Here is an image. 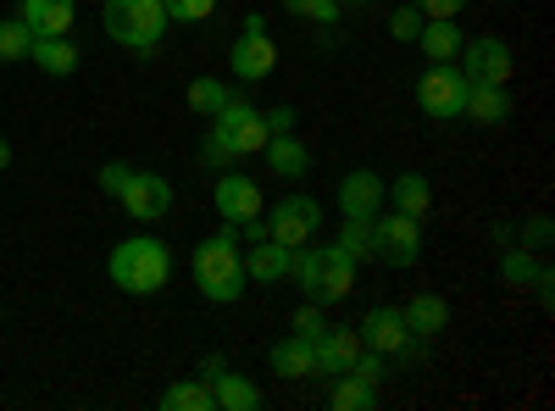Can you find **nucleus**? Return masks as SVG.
<instances>
[{"label":"nucleus","instance_id":"1","mask_svg":"<svg viewBox=\"0 0 555 411\" xmlns=\"http://www.w3.org/2000/svg\"><path fill=\"white\" fill-rule=\"evenodd\" d=\"M195 284L217 306H234L245 295L250 279H245V256H240V228L234 222H222L211 240L195 245Z\"/></svg>","mask_w":555,"mask_h":411},{"label":"nucleus","instance_id":"2","mask_svg":"<svg viewBox=\"0 0 555 411\" xmlns=\"http://www.w3.org/2000/svg\"><path fill=\"white\" fill-rule=\"evenodd\" d=\"M289 279H300V295L317 306H334L356 290V261L339 245H300L289 256Z\"/></svg>","mask_w":555,"mask_h":411},{"label":"nucleus","instance_id":"3","mask_svg":"<svg viewBox=\"0 0 555 411\" xmlns=\"http://www.w3.org/2000/svg\"><path fill=\"white\" fill-rule=\"evenodd\" d=\"M106 272H112V284L122 295H156L172 279V251L162 240H151V234H133V240H122L112 251Z\"/></svg>","mask_w":555,"mask_h":411},{"label":"nucleus","instance_id":"4","mask_svg":"<svg viewBox=\"0 0 555 411\" xmlns=\"http://www.w3.org/2000/svg\"><path fill=\"white\" fill-rule=\"evenodd\" d=\"M101 23H106V34L122 44V51L151 56L162 44V34H167V7L162 0H106Z\"/></svg>","mask_w":555,"mask_h":411},{"label":"nucleus","instance_id":"5","mask_svg":"<svg viewBox=\"0 0 555 411\" xmlns=\"http://www.w3.org/2000/svg\"><path fill=\"white\" fill-rule=\"evenodd\" d=\"M366 234H373V261H384V267H416L423 261V217H405V211L384 206L366 222Z\"/></svg>","mask_w":555,"mask_h":411},{"label":"nucleus","instance_id":"6","mask_svg":"<svg viewBox=\"0 0 555 411\" xmlns=\"http://www.w3.org/2000/svg\"><path fill=\"white\" fill-rule=\"evenodd\" d=\"M467 73H461L455 62H434L423 78H416V106H423L434 123H455L461 106H467Z\"/></svg>","mask_w":555,"mask_h":411},{"label":"nucleus","instance_id":"7","mask_svg":"<svg viewBox=\"0 0 555 411\" xmlns=\"http://www.w3.org/2000/svg\"><path fill=\"white\" fill-rule=\"evenodd\" d=\"M356 329H361V345H366V350H378V356H389V361H411L416 345H423V339L405 329V311H400V306H373Z\"/></svg>","mask_w":555,"mask_h":411},{"label":"nucleus","instance_id":"8","mask_svg":"<svg viewBox=\"0 0 555 411\" xmlns=\"http://www.w3.org/2000/svg\"><path fill=\"white\" fill-rule=\"evenodd\" d=\"M211 133H217V140L234 151V156H261L267 140H272V133H267V117H261L250 101H228V106L211 117Z\"/></svg>","mask_w":555,"mask_h":411},{"label":"nucleus","instance_id":"9","mask_svg":"<svg viewBox=\"0 0 555 411\" xmlns=\"http://www.w3.org/2000/svg\"><path fill=\"white\" fill-rule=\"evenodd\" d=\"M317 228H322V206L311 195H284V201L272 206V217H267V240L300 251V245L317 240Z\"/></svg>","mask_w":555,"mask_h":411},{"label":"nucleus","instance_id":"10","mask_svg":"<svg viewBox=\"0 0 555 411\" xmlns=\"http://www.w3.org/2000/svg\"><path fill=\"white\" fill-rule=\"evenodd\" d=\"M461 73H467V84H512L517 56L500 34H478V39L461 44Z\"/></svg>","mask_w":555,"mask_h":411},{"label":"nucleus","instance_id":"11","mask_svg":"<svg viewBox=\"0 0 555 411\" xmlns=\"http://www.w3.org/2000/svg\"><path fill=\"white\" fill-rule=\"evenodd\" d=\"M384 211V178L373 167H350L339 178V217L345 222H373Z\"/></svg>","mask_w":555,"mask_h":411},{"label":"nucleus","instance_id":"12","mask_svg":"<svg viewBox=\"0 0 555 411\" xmlns=\"http://www.w3.org/2000/svg\"><path fill=\"white\" fill-rule=\"evenodd\" d=\"M117 201H122V211H128L133 222H162V217L172 211V184H167L162 172H133Z\"/></svg>","mask_w":555,"mask_h":411},{"label":"nucleus","instance_id":"13","mask_svg":"<svg viewBox=\"0 0 555 411\" xmlns=\"http://www.w3.org/2000/svg\"><path fill=\"white\" fill-rule=\"evenodd\" d=\"M228 73L245 78V84H261L278 73V44L272 34H240L234 44H228Z\"/></svg>","mask_w":555,"mask_h":411},{"label":"nucleus","instance_id":"14","mask_svg":"<svg viewBox=\"0 0 555 411\" xmlns=\"http://www.w3.org/2000/svg\"><path fill=\"white\" fill-rule=\"evenodd\" d=\"M211 206L222 211V222H250V217H261V190H256V178H245V172H222L217 184H211Z\"/></svg>","mask_w":555,"mask_h":411},{"label":"nucleus","instance_id":"15","mask_svg":"<svg viewBox=\"0 0 555 411\" xmlns=\"http://www.w3.org/2000/svg\"><path fill=\"white\" fill-rule=\"evenodd\" d=\"M311 350H317V378H339L356 368V356L366 345H361V329H322L311 339Z\"/></svg>","mask_w":555,"mask_h":411},{"label":"nucleus","instance_id":"16","mask_svg":"<svg viewBox=\"0 0 555 411\" xmlns=\"http://www.w3.org/2000/svg\"><path fill=\"white\" fill-rule=\"evenodd\" d=\"M34 39H56V34H73L78 23V0H23V12H17Z\"/></svg>","mask_w":555,"mask_h":411},{"label":"nucleus","instance_id":"17","mask_svg":"<svg viewBox=\"0 0 555 411\" xmlns=\"http://www.w3.org/2000/svg\"><path fill=\"white\" fill-rule=\"evenodd\" d=\"M512 89L505 84H473L467 89V106H461V117H473L478 128H500L505 117H512Z\"/></svg>","mask_w":555,"mask_h":411},{"label":"nucleus","instance_id":"18","mask_svg":"<svg viewBox=\"0 0 555 411\" xmlns=\"http://www.w3.org/2000/svg\"><path fill=\"white\" fill-rule=\"evenodd\" d=\"M267 368L278 373V378H317V350H311V339H300V334H289V339H278L272 350H267Z\"/></svg>","mask_w":555,"mask_h":411},{"label":"nucleus","instance_id":"19","mask_svg":"<svg viewBox=\"0 0 555 411\" xmlns=\"http://www.w3.org/2000/svg\"><path fill=\"white\" fill-rule=\"evenodd\" d=\"M289 245H278V240H250L245 251V279L250 284H278V279H289Z\"/></svg>","mask_w":555,"mask_h":411},{"label":"nucleus","instance_id":"20","mask_svg":"<svg viewBox=\"0 0 555 411\" xmlns=\"http://www.w3.org/2000/svg\"><path fill=\"white\" fill-rule=\"evenodd\" d=\"M384 206H395L405 217H428L434 211V184L423 172H400L395 184H384Z\"/></svg>","mask_w":555,"mask_h":411},{"label":"nucleus","instance_id":"21","mask_svg":"<svg viewBox=\"0 0 555 411\" xmlns=\"http://www.w3.org/2000/svg\"><path fill=\"white\" fill-rule=\"evenodd\" d=\"M400 311H405V329H411L416 339H434V334L450 329V300H444V295H411Z\"/></svg>","mask_w":555,"mask_h":411},{"label":"nucleus","instance_id":"22","mask_svg":"<svg viewBox=\"0 0 555 411\" xmlns=\"http://www.w3.org/2000/svg\"><path fill=\"white\" fill-rule=\"evenodd\" d=\"M211 400H217V411H261V389L245 373H228V368L211 373Z\"/></svg>","mask_w":555,"mask_h":411},{"label":"nucleus","instance_id":"23","mask_svg":"<svg viewBox=\"0 0 555 411\" xmlns=\"http://www.w3.org/2000/svg\"><path fill=\"white\" fill-rule=\"evenodd\" d=\"M416 44H423L428 62H455L461 44H467V34L455 28V17H423V34H416Z\"/></svg>","mask_w":555,"mask_h":411},{"label":"nucleus","instance_id":"24","mask_svg":"<svg viewBox=\"0 0 555 411\" xmlns=\"http://www.w3.org/2000/svg\"><path fill=\"white\" fill-rule=\"evenodd\" d=\"M267 167L278 172V178H289V184H295V178H306L311 172V151L295 140V133H272V140H267Z\"/></svg>","mask_w":555,"mask_h":411},{"label":"nucleus","instance_id":"25","mask_svg":"<svg viewBox=\"0 0 555 411\" xmlns=\"http://www.w3.org/2000/svg\"><path fill=\"white\" fill-rule=\"evenodd\" d=\"M28 62H34L39 73H51V78H67V73H78V44H73L67 34H56V39H34Z\"/></svg>","mask_w":555,"mask_h":411},{"label":"nucleus","instance_id":"26","mask_svg":"<svg viewBox=\"0 0 555 411\" xmlns=\"http://www.w3.org/2000/svg\"><path fill=\"white\" fill-rule=\"evenodd\" d=\"M328 406L334 411H378V384H366L356 373H339L334 389H328Z\"/></svg>","mask_w":555,"mask_h":411},{"label":"nucleus","instance_id":"27","mask_svg":"<svg viewBox=\"0 0 555 411\" xmlns=\"http://www.w3.org/2000/svg\"><path fill=\"white\" fill-rule=\"evenodd\" d=\"M162 411H217V400H211V384H206V378H183V384H167V389H162Z\"/></svg>","mask_w":555,"mask_h":411},{"label":"nucleus","instance_id":"28","mask_svg":"<svg viewBox=\"0 0 555 411\" xmlns=\"http://www.w3.org/2000/svg\"><path fill=\"white\" fill-rule=\"evenodd\" d=\"M34 51V28L23 17H0V62H28Z\"/></svg>","mask_w":555,"mask_h":411},{"label":"nucleus","instance_id":"29","mask_svg":"<svg viewBox=\"0 0 555 411\" xmlns=\"http://www.w3.org/2000/svg\"><path fill=\"white\" fill-rule=\"evenodd\" d=\"M228 101H234V95H228V84H222V78H211V73L190 84V112H201V117H217Z\"/></svg>","mask_w":555,"mask_h":411},{"label":"nucleus","instance_id":"30","mask_svg":"<svg viewBox=\"0 0 555 411\" xmlns=\"http://www.w3.org/2000/svg\"><path fill=\"white\" fill-rule=\"evenodd\" d=\"M284 12L289 17H306V23H322V28H328V23H339V0H284Z\"/></svg>","mask_w":555,"mask_h":411},{"label":"nucleus","instance_id":"31","mask_svg":"<svg viewBox=\"0 0 555 411\" xmlns=\"http://www.w3.org/2000/svg\"><path fill=\"white\" fill-rule=\"evenodd\" d=\"M533 272H539V261H533L528 251H505V261H500V279L512 284V290H528V284H533Z\"/></svg>","mask_w":555,"mask_h":411},{"label":"nucleus","instance_id":"32","mask_svg":"<svg viewBox=\"0 0 555 411\" xmlns=\"http://www.w3.org/2000/svg\"><path fill=\"white\" fill-rule=\"evenodd\" d=\"M350 261H373V234H366V222H345V234L334 240Z\"/></svg>","mask_w":555,"mask_h":411},{"label":"nucleus","instance_id":"33","mask_svg":"<svg viewBox=\"0 0 555 411\" xmlns=\"http://www.w3.org/2000/svg\"><path fill=\"white\" fill-rule=\"evenodd\" d=\"M167 7V23H206L217 12V0H162Z\"/></svg>","mask_w":555,"mask_h":411},{"label":"nucleus","instance_id":"34","mask_svg":"<svg viewBox=\"0 0 555 411\" xmlns=\"http://www.w3.org/2000/svg\"><path fill=\"white\" fill-rule=\"evenodd\" d=\"M389 34L400 44H416V34H423V12H416V7H395L389 12Z\"/></svg>","mask_w":555,"mask_h":411},{"label":"nucleus","instance_id":"35","mask_svg":"<svg viewBox=\"0 0 555 411\" xmlns=\"http://www.w3.org/2000/svg\"><path fill=\"white\" fill-rule=\"evenodd\" d=\"M350 373H356V378H366V384H384V378H389V356H378V350H361Z\"/></svg>","mask_w":555,"mask_h":411},{"label":"nucleus","instance_id":"36","mask_svg":"<svg viewBox=\"0 0 555 411\" xmlns=\"http://www.w3.org/2000/svg\"><path fill=\"white\" fill-rule=\"evenodd\" d=\"M289 329H295L300 339H317L322 329H328V323H322V306H317V300H306V306L295 311V323H289Z\"/></svg>","mask_w":555,"mask_h":411},{"label":"nucleus","instance_id":"37","mask_svg":"<svg viewBox=\"0 0 555 411\" xmlns=\"http://www.w3.org/2000/svg\"><path fill=\"white\" fill-rule=\"evenodd\" d=\"M240 156L234 151H228L222 140H217V133H206V145H201V167H234Z\"/></svg>","mask_w":555,"mask_h":411},{"label":"nucleus","instance_id":"38","mask_svg":"<svg viewBox=\"0 0 555 411\" xmlns=\"http://www.w3.org/2000/svg\"><path fill=\"white\" fill-rule=\"evenodd\" d=\"M128 178H133V167H128V162H106V167H101V190H106V195H122Z\"/></svg>","mask_w":555,"mask_h":411},{"label":"nucleus","instance_id":"39","mask_svg":"<svg viewBox=\"0 0 555 411\" xmlns=\"http://www.w3.org/2000/svg\"><path fill=\"white\" fill-rule=\"evenodd\" d=\"M416 12L423 17H461V7H467V0H411Z\"/></svg>","mask_w":555,"mask_h":411},{"label":"nucleus","instance_id":"40","mask_svg":"<svg viewBox=\"0 0 555 411\" xmlns=\"http://www.w3.org/2000/svg\"><path fill=\"white\" fill-rule=\"evenodd\" d=\"M528 290L539 295V306H555V272H550V267H539V272H533V284H528Z\"/></svg>","mask_w":555,"mask_h":411},{"label":"nucleus","instance_id":"41","mask_svg":"<svg viewBox=\"0 0 555 411\" xmlns=\"http://www.w3.org/2000/svg\"><path fill=\"white\" fill-rule=\"evenodd\" d=\"M267 117V133H289L295 128V112L289 106H272V112H261Z\"/></svg>","mask_w":555,"mask_h":411},{"label":"nucleus","instance_id":"42","mask_svg":"<svg viewBox=\"0 0 555 411\" xmlns=\"http://www.w3.org/2000/svg\"><path fill=\"white\" fill-rule=\"evenodd\" d=\"M522 245H533V251L550 245V217H533V222H528V240H522Z\"/></svg>","mask_w":555,"mask_h":411},{"label":"nucleus","instance_id":"43","mask_svg":"<svg viewBox=\"0 0 555 411\" xmlns=\"http://www.w3.org/2000/svg\"><path fill=\"white\" fill-rule=\"evenodd\" d=\"M240 34H267V17H261V12H250V17H245V28H240Z\"/></svg>","mask_w":555,"mask_h":411},{"label":"nucleus","instance_id":"44","mask_svg":"<svg viewBox=\"0 0 555 411\" xmlns=\"http://www.w3.org/2000/svg\"><path fill=\"white\" fill-rule=\"evenodd\" d=\"M7 167H12V145H7V140H0V172H7Z\"/></svg>","mask_w":555,"mask_h":411},{"label":"nucleus","instance_id":"45","mask_svg":"<svg viewBox=\"0 0 555 411\" xmlns=\"http://www.w3.org/2000/svg\"><path fill=\"white\" fill-rule=\"evenodd\" d=\"M339 7H361V0H339Z\"/></svg>","mask_w":555,"mask_h":411}]
</instances>
